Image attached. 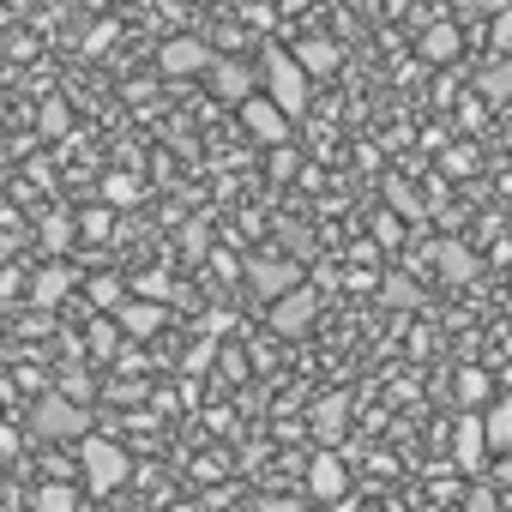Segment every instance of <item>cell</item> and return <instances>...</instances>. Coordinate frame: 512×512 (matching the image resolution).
<instances>
[{"mask_svg":"<svg viewBox=\"0 0 512 512\" xmlns=\"http://www.w3.org/2000/svg\"><path fill=\"white\" fill-rule=\"evenodd\" d=\"M260 79H266V97H272L290 121L308 115V73L296 67L290 49H266V73H260Z\"/></svg>","mask_w":512,"mask_h":512,"instance_id":"6da1fadb","label":"cell"},{"mask_svg":"<svg viewBox=\"0 0 512 512\" xmlns=\"http://www.w3.org/2000/svg\"><path fill=\"white\" fill-rule=\"evenodd\" d=\"M31 434H43V440H79V434H91V416L67 392H43L31 404Z\"/></svg>","mask_w":512,"mask_h":512,"instance_id":"7a4b0ae2","label":"cell"},{"mask_svg":"<svg viewBox=\"0 0 512 512\" xmlns=\"http://www.w3.org/2000/svg\"><path fill=\"white\" fill-rule=\"evenodd\" d=\"M79 470H85V482L97 488V494H115L121 482H127V452L115 446V440H103V434H79Z\"/></svg>","mask_w":512,"mask_h":512,"instance_id":"3957f363","label":"cell"},{"mask_svg":"<svg viewBox=\"0 0 512 512\" xmlns=\"http://www.w3.org/2000/svg\"><path fill=\"white\" fill-rule=\"evenodd\" d=\"M314 314H320V290H308V278H302L296 290L272 296V332H278V338H302V332L314 326Z\"/></svg>","mask_w":512,"mask_h":512,"instance_id":"277c9868","label":"cell"},{"mask_svg":"<svg viewBox=\"0 0 512 512\" xmlns=\"http://www.w3.org/2000/svg\"><path fill=\"white\" fill-rule=\"evenodd\" d=\"M199 79L211 85V97H217V103H241V97L260 91V73H253L247 61H235V55H211V67H205Z\"/></svg>","mask_w":512,"mask_h":512,"instance_id":"5b68a950","label":"cell"},{"mask_svg":"<svg viewBox=\"0 0 512 512\" xmlns=\"http://www.w3.org/2000/svg\"><path fill=\"white\" fill-rule=\"evenodd\" d=\"M241 121H247V133L260 139V145H290V133H296V121H290L272 97H260V91L241 97Z\"/></svg>","mask_w":512,"mask_h":512,"instance_id":"8992f818","label":"cell"},{"mask_svg":"<svg viewBox=\"0 0 512 512\" xmlns=\"http://www.w3.org/2000/svg\"><path fill=\"white\" fill-rule=\"evenodd\" d=\"M211 55H217V49H211L205 37H169V43L157 49V67H163L169 79H199V73L211 67Z\"/></svg>","mask_w":512,"mask_h":512,"instance_id":"52a82bcc","label":"cell"},{"mask_svg":"<svg viewBox=\"0 0 512 512\" xmlns=\"http://www.w3.org/2000/svg\"><path fill=\"white\" fill-rule=\"evenodd\" d=\"M302 284V266L296 260H278V253H260V260H247V290L253 296H284V290H296Z\"/></svg>","mask_w":512,"mask_h":512,"instance_id":"ba28073f","label":"cell"},{"mask_svg":"<svg viewBox=\"0 0 512 512\" xmlns=\"http://www.w3.org/2000/svg\"><path fill=\"white\" fill-rule=\"evenodd\" d=\"M163 326H169V308H163V302H151V296L115 302V332H127V338H157Z\"/></svg>","mask_w":512,"mask_h":512,"instance_id":"9c48e42d","label":"cell"},{"mask_svg":"<svg viewBox=\"0 0 512 512\" xmlns=\"http://www.w3.org/2000/svg\"><path fill=\"white\" fill-rule=\"evenodd\" d=\"M308 428H314V440H320V446H338V440H344V428H350V398H344V392H326V398L308 410Z\"/></svg>","mask_w":512,"mask_h":512,"instance_id":"30bf717a","label":"cell"},{"mask_svg":"<svg viewBox=\"0 0 512 512\" xmlns=\"http://www.w3.org/2000/svg\"><path fill=\"white\" fill-rule=\"evenodd\" d=\"M308 494H314V500H344V494H350V470H344V458H338L332 446L308 464Z\"/></svg>","mask_w":512,"mask_h":512,"instance_id":"8fae6325","label":"cell"},{"mask_svg":"<svg viewBox=\"0 0 512 512\" xmlns=\"http://www.w3.org/2000/svg\"><path fill=\"white\" fill-rule=\"evenodd\" d=\"M434 272H440V284L464 290V284L476 278V253H470L464 241H440V247H434Z\"/></svg>","mask_w":512,"mask_h":512,"instance_id":"7c38bea8","label":"cell"},{"mask_svg":"<svg viewBox=\"0 0 512 512\" xmlns=\"http://www.w3.org/2000/svg\"><path fill=\"white\" fill-rule=\"evenodd\" d=\"M422 61H434V67H446V61H458V49H464V31L452 25V19H434L428 31H422Z\"/></svg>","mask_w":512,"mask_h":512,"instance_id":"4fadbf2b","label":"cell"},{"mask_svg":"<svg viewBox=\"0 0 512 512\" xmlns=\"http://www.w3.org/2000/svg\"><path fill=\"white\" fill-rule=\"evenodd\" d=\"M452 458H458V470H482V458H488V440H482V416L470 410L458 428H452Z\"/></svg>","mask_w":512,"mask_h":512,"instance_id":"5bb4252c","label":"cell"},{"mask_svg":"<svg viewBox=\"0 0 512 512\" xmlns=\"http://www.w3.org/2000/svg\"><path fill=\"white\" fill-rule=\"evenodd\" d=\"M290 55H296V67H302V73H320V79H326V73H338V61H344V49H338V43H326V37H302Z\"/></svg>","mask_w":512,"mask_h":512,"instance_id":"9a60e30c","label":"cell"},{"mask_svg":"<svg viewBox=\"0 0 512 512\" xmlns=\"http://www.w3.org/2000/svg\"><path fill=\"white\" fill-rule=\"evenodd\" d=\"M67 290H73V266H43V272L31 278V302H37V308H61Z\"/></svg>","mask_w":512,"mask_h":512,"instance_id":"2e32d148","label":"cell"},{"mask_svg":"<svg viewBox=\"0 0 512 512\" xmlns=\"http://www.w3.org/2000/svg\"><path fill=\"white\" fill-rule=\"evenodd\" d=\"M380 302H386L392 314H416V308H422V284L404 278V272H386V278H380Z\"/></svg>","mask_w":512,"mask_h":512,"instance_id":"e0dca14e","label":"cell"},{"mask_svg":"<svg viewBox=\"0 0 512 512\" xmlns=\"http://www.w3.org/2000/svg\"><path fill=\"white\" fill-rule=\"evenodd\" d=\"M476 91H482L488 103H512V49H506V55H494V61L482 67Z\"/></svg>","mask_w":512,"mask_h":512,"instance_id":"ac0fdd59","label":"cell"},{"mask_svg":"<svg viewBox=\"0 0 512 512\" xmlns=\"http://www.w3.org/2000/svg\"><path fill=\"white\" fill-rule=\"evenodd\" d=\"M482 440H488V452H512V398L488 404V416H482Z\"/></svg>","mask_w":512,"mask_h":512,"instance_id":"d6986e66","label":"cell"},{"mask_svg":"<svg viewBox=\"0 0 512 512\" xmlns=\"http://www.w3.org/2000/svg\"><path fill=\"white\" fill-rule=\"evenodd\" d=\"M31 512H79V488L73 482H37Z\"/></svg>","mask_w":512,"mask_h":512,"instance_id":"ffe728a7","label":"cell"},{"mask_svg":"<svg viewBox=\"0 0 512 512\" xmlns=\"http://www.w3.org/2000/svg\"><path fill=\"white\" fill-rule=\"evenodd\" d=\"M458 404H464V410L488 404V374H482V368H464V374H458Z\"/></svg>","mask_w":512,"mask_h":512,"instance_id":"44dd1931","label":"cell"},{"mask_svg":"<svg viewBox=\"0 0 512 512\" xmlns=\"http://www.w3.org/2000/svg\"><path fill=\"white\" fill-rule=\"evenodd\" d=\"M103 199H109V205H133V199H139V181H133V175H109V181H103Z\"/></svg>","mask_w":512,"mask_h":512,"instance_id":"7402d4cb","label":"cell"},{"mask_svg":"<svg viewBox=\"0 0 512 512\" xmlns=\"http://www.w3.org/2000/svg\"><path fill=\"white\" fill-rule=\"evenodd\" d=\"M458 512H500V500H494V488H488V482H476V488L464 494V506H458Z\"/></svg>","mask_w":512,"mask_h":512,"instance_id":"603a6c76","label":"cell"},{"mask_svg":"<svg viewBox=\"0 0 512 512\" xmlns=\"http://www.w3.org/2000/svg\"><path fill=\"white\" fill-rule=\"evenodd\" d=\"M55 392H67L73 404H85V398H91V380H85V374L73 368V374H61V380H55Z\"/></svg>","mask_w":512,"mask_h":512,"instance_id":"cb8c5ba5","label":"cell"},{"mask_svg":"<svg viewBox=\"0 0 512 512\" xmlns=\"http://www.w3.org/2000/svg\"><path fill=\"white\" fill-rule=\"evenodd\" d=\"M43 241H49V247H67V241H73V223H67V217H49V223H43Z\"/></svg>","mask_w":512,"mask_h":512,"instance_id":"d4e9b609","label":"cell"},{"mask_svg":"<svg viewBox=\"0 0 512 512\" xmlns=\"http://www.w3.org/2000/svg\"><path fill=\"white\" fill-rule=\"evenodd\" d=\"M272 175H278V181L296 175V151H290V145H272Z\"/></svg>","mask_w":512,"mask_h":512,"instance_id":"484cf974","label":"cell"},{"mask_svg":"<svg viewBox=\"0 0 512 512\" xmlns=\"http://www.w3.org/2000/svg\"><path fill=\"white\" fill-rule=\"evenodd\" d=\"M91 296H97V308H115V302H121V284H115V278H97Z\"/></svg>","mask_w":512,"mask_h":512,"instance_id":"4316f807","label":"cell"},{"mask_svg":"<svg viewBox=\"0 0 512 512\" xmlns=\"http://www.w3.org/2000/svg\"><path fill=\"white\" fill-rule=\"evenodd\" d=\"M253 512H296V500H284V494H266V500H253Z\"/></svg>","mask_w":512,"mask_h":512,"instance_id":"83f0119b","label":"cell"},{"mask_svg":"<svg viewBox=\"0 0 512 512\" xmlns=\"http://www.w3.org/2000/svg\"><path fill=\"white\" fill-rule=\"evenodd\" d=\"M494 37H500V43H506V49H512V13H506V7H500V13H494Z\"/></svg>","mask_w":512,"mask_h":512,"instance_id":"f1b7e54d","label":"cell"},{"mask_svg":"<svg viewBox=\"0 0 512 512\" xmlns=\"http://www.w3.org/2000/svg\"><path fill=\"white\" fill-rule=\"evenodd\" d=\"M458 7H464V13H500L506 0H458Z\"/></svg>","mask_w":512,"mask_h":512,"instance_id":"f546056e","label":"cell"},{"mask_svg":"<svg viewBox=\"0 0 512 512\" xmlns=\"http://www.w3.org/2000/svg\"><path fill=\"white\" fill-rule=\"evenodd\" d=\"M91 344H97V350H109V344H115V326H103V320H97V326H91Z\"/></svg>","mask_w":512,"mask_h":512,"instance_id":"4dcf8cb0","label":"cell"},{"mask_svg":"<svg viewBox=\"0 0 512 512\" xmlns=\"http://www.w3.org/2000/svg\"><path fill=\"white\" fill-rule=\"evenodd\" d=\"M109 398H115V404H139L145 392H139V386H109Z\"/></svg>","mask_w":512,"mask_h":512,"instance_id":"1f68e13d","label":"cell"},{"mask_svg":"<svg viewBox=\"0 0 512 512\" xmlns=\"http://www.w3.org/2000/svg\"><path fill=\"white\" fill-rule=\"evenodd\" d=\"M13 452H19V434H13L7 422H0V458H13Z\"/></svg>","mask_w":512,"mask_h":512,"instance_id":"d6a6232c","label":"cell"},{"mask_svg":"<svg viewBox=\"0 0 512 512\" xmlns=\"http://www.w3.org/2000/svg\"><path fill=\"white\" fill-rule=\"evenodd\" d=\"M284 13H308V7H320V0H278Z\"/></svg>","mask_w":512,"mask_h":512,"instance_id":"836d02e7","label":"cell"},{"mask_svg":"<svg viewBox=\"0 0 512 512\" xmlns=\"http://www.w3.org/2000/svg\"><path fill=\"white\" fill-rule=\"evenodd\" d=\"M169 512H199V506H187V500H181V506H169Z\"/></svg>","mask_w":512,"mask_h":512,"instance_id":"e575fe53","label":"cell"},{"mask_svg":"<svg viewBox=\"0 0 512 512\" xmlns=\"http://www.w3.org/2000/svg\"><path fill=\"white\" fill-rule=\"evenodd\" d=\"M79 512H91V506H79Z\"/></svg>","mask_w":512,"mask_h":512,"instance_id":"d590c367","label":"cell"},{"mask_svg":"<svg viewBox=\"0 0 512 512\" xmlns=\"http://www.w3.org/2000/svg\"><path fill=\"white\" fill-rule=\"evenodd\" d=\"M506 314H512V302H506Z\"/></svg>","mask_w":512,"mask_h":512,"instance_id":"8d00e7d4","label":"cell"}]
</instances>
